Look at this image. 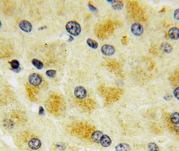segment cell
<instances>
[{"instance_id":"1","label":"cell","mask_w":179,"mask_h":151,"mask_svg":"<svg viewBox=\"0 0 179 151\" xmlns=\"http://www.w3.org/2000/svg\"><path fill=\"white\" fill-rule=\"evenodd\" d=\"M65 29L67 32L73 36H79L82 32V28L78 22L70 21L66 24Z\"/></svg>"},{"instance_id":"2","label":"cell","mask_w":179,"mask_h":151,"mask_svg":"<svg viewBox=\"0 0 179 151\" xmlns=\"http://www.w3.org/2000/svg\"><path fill=\"white\" fill-rule=\"evenodd\" d=\"M43 79L40 75L37 73H33L28 77L29 83L33 86H38L42 83Z\"/></svg>"},{"instance_id":"3","label":"cell","mask_w":179,"mask_h":151,"mask_svg":"<svg viewBox=\"0 0 179 151\" xmlns=\"http://www.w3.org/2000/svg\"><path fill=\"white\" fill-rule=\"evenodd\" d=\"M143 31L144 30L143 26H142L141 24H140L139 23H134V24H133L131 26V33L134 34V36H141L143 33Z\"/></svg>"},{"instance_id":"4","label":"cell","mask_w":179,"mask_h":151,"mask_svg":"<svg viewBox=\"0 0 179 151\" xmlns=\"http://www.w3.org/2000/svg\"><path fill=\"white\" fill-rule=\"evenodd\" d=\"M74 95L77 99H82L86 97L87 91L83 86H77L74 90Z\"/></svg>"},{"instance_id":"5","label":"cell","mask_w":179,"mask_h":151,"mask_svg":"<svg viewBox=\"0 0 179 151\" xmlns=\"http://www.w3.org/2000/svg\"><path fill=\"white\" fill-rule=\"evenodd\" d=\"M101 52L105 56H112L115 52V49L111 44H104L101 47Z\"/></svg>"},{"instance_id":"6","label":"cell","mask_w":179,"mask_h":151,"mask_svg":"<svg viewBox=\"0 0 179 151\" xmlns=\"http://www.w3.org/2000/svg\"><path fill=\"white\" fill-rule=\"evenodd\" d=\"M19 27L23 32L26 33L31 32L33 30V26L31 23L29 22L27 20H22L19 23Z\"/></svg>"},{"instance_id":"7","label":"cell","mask_w":179,"mask_h":151,"mask_svg":"<svg viewBox=\"0 0 179 151\" xmlns=\"http://www.w3.org/2000/svg\"><path fill=\"white\" fill-rule=\"evenodd\" d=\"M28 146L33 150H38L41 147V141L38 138H32L28 142Z\"/></svg>"},{"instance_id":"8","label":"cell","mask_w":179,"mask_h":151,"mask_svg":"<svg viewBox=\"0 0 179 151\" xmlns=\"http://www.w3.org/2000/svg\"><path fill=\"white\" fill-rule=\"evenodd\" d=\"M169 37L173 40H178L179 38V29L176 27H172L168 32Z\"/></svg>"},{"instance_id":"9","label":"cell","mask_w":179,"mask_h":151,"mask_svg":"<svg viewBox=\"0 0 179 151\" xmlns=\"http://www.w3.org/2000/svg\"><path fill=\"white\" fill-rule=\"evenodd\" d=\"M112 143L111 138L108 136L107 134H103L102 136L101 137L100 140V144L102 145L103 147H109V146H111Z\"/></svg>"},{"instance_id":"10","label":"cell","mask_w":179,"mask_h":151,"mask_svg":"<svg viewBox=\"0 0 179 151\" xmlns=\"http://www.w3.org/2000/svg\"><path fill=\"white\" fill-rule=\"evenodd\" d=\"M103 133L102 132L100 131V130H96V131L93 132L91 134V138L94 143H100V140L101 137L102 136Z\"/></svg>"},{"instance_id":"11","label":"cell","mask_w":179,"mask_h":151,"mask_svg":"<svg viewBox=\"0 0 179 151\" xmlns=\"http://www.w3.org/2000/svg\"><path fill=\"white\" fill-rule=\"evenodd\" d=\"M130 146L127 143H119L115 146L116 151H129Z\"/></svg>"},{"instance_id":"12","label":"cell","mask_w":179,"mask_h":151,"mask_svg":"<svg viewBox=\"0 0 179 151\" xmlns=\"http://www.w3.org/2000/svg\"><path fill=\"white\" fill-rule=\"evenodd\" d=\"M109 3H111L112 6V8L116 10H120L123 8V4L122 1H113V0H109L108 1Z\"/></svg>"},{"instance_id":"13","label":"cell","mask_w":179,"mask_h":151,"mask_svg":"<svg viewBox=\"0 0 179 151\" xmlns=\"http://www.w3.org/2000/svg\"><path fill=\"white\" fill-rule=\"evenodd\" d=\"M161 49L164 52H166V53L169 54L170 53L172 50H173V47H172V46L169 43L165 42L161 44Z\"/></svg>"},{"instance_id":"14","label":"cell","mask_w":179,"mask_h":151,"mask_svg":"<svg viewBox=\"0 0 179 151\" xmlns=\"http://www.w3.org/2000/svg\"><path fill=\"white\" fill-rule=\"evenodd\" d=\"M170 120L171 122L174 123H176L179 122V112L175 111L171 114L170 116Z\"/></svg>"},{"instance_id":"15","label":"cell","mask_w":179,"mask_h":151,"mask_svg":"<svg viewBox=\"0 0 179 151\" xmlns=\"http://www.w3.org/2000/svg\"><path fill=\"white\" fill-rule=\"evenodd\" d=\"M86 44H88L89 47H90L91 49H96L98 47V42L95 40L91 39V38H88L86 40Z\"/></svg>"},{"instance_id":"16","label":"cell","mask_w":179,"mask_h":151,"mask_svg":"<svg viewBox=\"0 0 179 151\" xmlns=\"http://www.w3.org/2000/svg\"><path fill=\"white\" fill-rule=\"evenodd\" d=\"M32 64H33L34 67L37 68V69H42L43 68V63L40 61L38 60V59H33V60H32Z\"/></svg>"},{"instance_id":"17","label":"cell","mask_w":179,"mask_h":151,"mask_svg":"<svg viewBox=\"0 0 179 151\" xmlns=\"http://www.w3.org/2000/svg\"><path fill=\"white\" fill-rule=\"evenodd\" d=\"M10 66L12 70L16 71L20 68V63L17 60H12L10 62Z\"/></svg>"},{"instance_id":"18","label":"cell","mask_w":179,"mask_h":151,"mask_svg":"<svg viewBox=\"0 0 179 151\" xmlns=\"http://www.w3.org/2000/svg\"><path fill=\"white\" fill-rule=\"evenodd\" d=\"M148 148L149 150L151 151H159V147L154 143H150L148 145Z\"/></svg>"},{"instance_id":"19","label":"cell","mask_w":179,"mask_h":151,"mask_svg":"<svg viewBox=\"0 0 179 151\" xmlns=\"http://www.w3.org/2000/svg\"><path fill=\"white\" fill-rule=\"evenodd\" d=\"M56 74H57L56 71L53 69H50L46 71V75H47L49 77H50V78L54 77L56 75Z\"/></svg>"},{"instance_id":"20","label":"cell","mask_w":179,"mask_h":151,"mask_svg":"<svg viewBox=\"0 0 179 151\" xmlns=\"http://www.w3.org/2000/svg\"><path fill=\"white\" fill-rule=\"evenodd\" d=\"M173 95L176 99L179 100V87H177L176 89H174L173 91Z\"/></svg>"},{"instance_id":"21","label":"cell","mask_w":179,"mask_h":151,"mask_svg":"<svg viewBox=\"0 0 179 151\" xmlns=\"http://www.w3.org/2000/svg\"><path fill=\"white\" fill-rule=\"evenodd\" d=\"M174 18L176 20L179 21V8L176 9L174 12Z\"/></svg>"},{"instance_id":"22","label":"cell","mask_w":179,"mask_h":151,"mask_svg":"<svg viewBox=\"0 0 179 151\" xmlns=\"http://www.w3.org/2000/svg\"><path fill=\"white\" fill-rule=\"evenodd\" d=\"M88 7H89L90 10L91 11H97V8H95V7L93 5H92L90 3L88 4Z\"/></svg>"},{"instance_id":"23","label":"cell","mask_w":179,"mask_h":151,"mask_svg":"<svg viewBox=\"0 0 179 151\" xmlns=\"http://www.w3.org/2000/svg\"><path fill=\"white\" fill-rule=\"evenodd\" d=\"M174 130H175L176 132H177L179 133V122L176 123H174Z\"/></svg>"},{"instance_id":"24","label":"cell","mask_w":179,"mask_h":151,"mask_svg":"<svg viewBox=\"0 0 179 151\" xmlns=\"http://www.w3.org/2000/svg\"><path fill=\"white\" fill-rule=\"evenodd\" d=\"M44 114V109H43V107H39V114Z\"/></svg>"},{"instance_id":"25","label":"cell","mask_w":179,"mask_h":151,"mask_svg":"<svg viewBox=\"0 0 179 151\" xmlns=\"http://www.w3.org/2000/svg\"><path fill=\"white\" fill-rule=\"evenodd\" d=\"M1 26H2V24H1V20H0V28H1Z\"/></svg>"},{"instance_id":"26","label":"cell","mask_w":179,"mask_h":151,"mask_svg":"<svg viewBox=\"0 0 179 151\" xmlns=\"http://www.w3.org/2000/svg\"><path fill=\"white\" fill-rule=\"evenodd\" d=\"M149 151H151V150H149Z\"/></svg>"}]
</instances>
